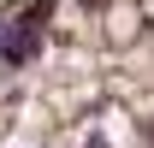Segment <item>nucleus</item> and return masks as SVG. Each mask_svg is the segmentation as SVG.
I'll list each match as a JSON object with an SVG mask.
<instances>
[{"instance_id":"f257e3e1","label":"nucleus","mask_w":154,"mask_h":148,"mask_svg":"<svg viewBox=\"0 0 154 148\" xmlns=\"http://www.w3.org/2000/svg\"><path fill=\"white\" fill-rule=\"evenodd\" d=\"M48 48V6H24L0 18V71H30Z\"/></svg>"},{"instance_id":"f03ea898","label":"nucleus","mask_w":154,"mask_h":148,"mask_svg":"<svg viewBox=\"0 0 154 148\" xmlns=\"http://www.w3.org/2000/svg\"><path fill=\"white\" fill-rule=\"evenodd\" d=\"M83 148H113V142H107V136H101V130H95V136H89V142H83Z\"/></svg>"},{"instance_id":"7ed1b4c3","label":"nucleus","mask_w":154,"mask_h":148,"mask_svg":"<svg viewBox=\"0 0 154 148\" xmlns=\"http://www.w3.org/2000/svg\"><path fill=\"white\" fill-rule=\"evenodd\" d=\"M83 6H101V0H83Z\"/></svg>"},{"instance_id":"20e7f679","label":"nucleus","mask_w":154,"mask_h":148,"mask_svg":"<svg viewBox=\"0 0 154 148\" xmlns=\"http://www.w3.org/2000/svg\"><path fill=\"white\" fill-rule=\"evenodd\" d=\"M148 142H154V125H148Z\"/></svg>"}]
</instances>
